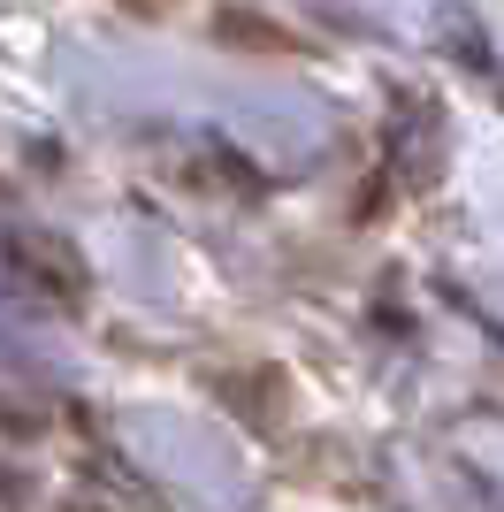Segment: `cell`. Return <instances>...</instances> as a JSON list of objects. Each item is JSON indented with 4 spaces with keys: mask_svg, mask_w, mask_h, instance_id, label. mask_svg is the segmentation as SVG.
I'll return each mask as SVG.
<instances>
[{
    "mask_svg": "<svg viewBox=\"0 0 504 512\" xmlns=\"http://www.w3.org/2000/svg\"><path fill=\"white\" fill-rule=\"evenodd\" d=\"M214 390L237 406L245 428H283L291 421V383L275 375V367H237V375H214Z\"/></svg>",
    "mask_w": 504,
    "mask_h": 512,
    "instance_id": "6da1fadb",
    "label": "cell"
},
{
    "mask_svg": "<svg viewBox=\"0 0 504 512\" xmlns=\"http://www.w3.org/2000/svg\"><path fill=\"white\" fill-rule=\"evenodd\" d=\"M214 31H230V46H268V54H291V39H283L275 23L245 16V8H222V16H214Z\"/></svg>",
    "mask_w": 504,
    "mask_h": 512,
    "instance_id": "7a4b0ae2",
    "label": "cell"
},
{
    "mask_svg": "<svg viewBox=\"0 0 504 512\" xmlns=\"http://www.w3.org/2000/svg\"><path fill=\"white\" fill-rule=\"evenodd\" d=\"M0 505H31V474H0Z\"/></svg>",
    "mask_w": 504,
    "mask_h": 512,
    "instance_id": "3957f363",
    "label": "cell"
}]
</instances>
